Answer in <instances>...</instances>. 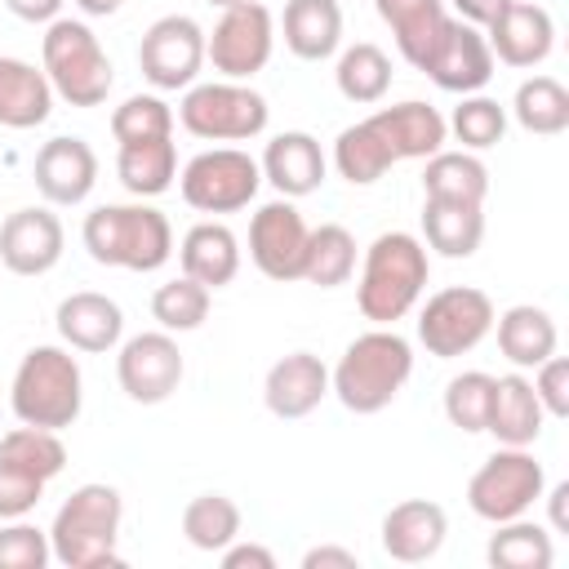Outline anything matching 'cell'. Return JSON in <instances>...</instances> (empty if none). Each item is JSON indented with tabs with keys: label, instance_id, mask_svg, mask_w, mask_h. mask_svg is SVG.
<instances>
[{
	"label": "cell",
	"instance_id": "cell-35",
	"mask_svg": "<svg viewBox=\"0 0 569 569\" xmlns=\"http://www.w3.org/2000/svg\"><path fill=\"white\" fill-rule=\"evenodd\" d=\"M485 556H489L493 569H551L556 547H551V533L542 525L516 516V520L498 525V533L489 538Z\"/></svg>",
	"mask_w": 569,
	"mask_h": 569
},
{
	"label": "cell",
	"instance_id": "cell-50",
	"mask_svg": "<svg viewBox=\"0 0 569 569\" xmlns=\"http://www.w3.org/2000/svg\"><path fill=\"white\" fill-rule=\"evenodd\" d=\"M565 498H569V480H560L556 489H551V529L556 533H569V511H565Z\"/></svg>",
	"mask_w": 569,
	"mask_h": 569
},
{
	"label": "cell",
	"instance_id": "cell-16",
	"mask_svg": "<svg viewBox=\"0 0 569 569\" xmlns=\"http://www.w3.org/2000/svg\"><path fill=\"white\" fill-rule=\"evenodd\" d=\"M422 71L445 89V93H480L493 80V49L480 27L449 18L440 40L431 44Z\"/></svg>",
	"mask_w": 569,
	"mask_h": 569
},
{
	"label": "cell",
	"instance_id": "cell-39",
	"mask_svg": "<svg viewBox=\"0 0 569 569\" xmlns=\"http://www.w3.org/2000/svg\"><path fill=\"white\" fill-rule=\"evenodd\" d=\"M0 458L13 462V467H22V471H31V476H40L44 485L67 467V449H62L58 431L27 427V422L0 436Z\"/></svg>",
	"mask_w": 569,
	"mask_h": 569
},
{
	"label": "cell",
	"instance_id": "cell-22",
	"mask_svg": "<svg viewBox=\"0 0 569 569\" xmlns=\"http://www.w3.org/2000/svg\"><path fill=\"white\" fill-rule=\"evenodd\" d=\"M258 169H262V182H271L284 200H298V196H311L325 182L329 160H325V151H320V142L311 133L289 129V133H276L267 142Z\"/></svg>",
	"mask_w": 569,
	"mask_h": 569
},
{
	"label": "cell",
	"instance_id": "cell-34",
	"mask_svg": "<svg viewBox=\"0 0 569 569\" xmlns=\"http://www.w3.org/2000/svg\"><path fill=\"white\" fill-rule=\"evenodd\" d=\"M356 271V236L338 222H325L307 236V262H302V280L320 284V289H338L347 284Z\"/></svg>",
	"mask_w": 569,
	"mask_h": 569
},
{
	"label": "cell",
	"instance_id": "cell-27",
	"mask_svg": "<svg viewBox=\"0 0 569 569\" xmlns=\"http://www.w3.org/2000/svg\"><path fill=\"white\" fill-rule=\"evenodd\" d=\"M493 325H498V351H502L516 369H533V365H542L547 356H556L560 333H556V320H551L547 307L516 302V307H507L502 316H493Z\"/></svg>",
	"mask_w": 569,
	"mask_h": 569
},
{
	"label": "cell",
	"instance_id": "cell-6",
	"mask_svg": "<svg viewBox=\"0 0 569 569\" xmlns=\"http://www.w3.org/2000/svg\"><path fill=\"white\" fill-rule=\"evenodd\" d=\"M9 405L13 418L27 427H44V431L71 427L84 405V378L76 356L62 347H31L13 373Z\"/></svg>",
	"mask_w": 569,
	"mask_h": 569
},
{
	"label": "cell",
	"instance_id": "cell-3",
	"mask_svg": "<svg viewBox=\"0 0 569 569\" xmlns=\"http://www.w3.org/2000/svg\"><path fill=\"white\" fill-rule=\"evenodd\" d=\"M427 276H431L427 244L409 231H382L365 249V267H360V284H356L360 316L373 325H396L422 298Z\"/></svg>",
	"mask_w": 569,
	"mask_h": 569
},
{
	"label": "cell",
	"instance_id": "cell-45",
	"mask_svg": "<svg viewBox=\"0 0 569 569\" xmlns=\"http://www.w3.org/2000/svg\"><path fill=\"white\" fill-rule=\"evenodd\" d=\"M533 396L542 405V413L551 418H569V360L565 356H547L542 365H533Z\"/></svg>",
	"mask_w": 569,
	"mask_h": 569
},
{
	"label": "cell",
	"instance_id": "cell-51",
	"mask_svg": "<svg viewBox=\"0 0 569 569\" xmlns=\"http://www.w3.org/2000/svg\"><path fill=\"white\" fill-rule=\"evenodd\" d=\"M120 4H124V0H76V9L89 13V18H111Z\"/></svg>",
	"mask_w": 569,
	"mask_h": 569
},
{
	"label": "cell",
	"instance_id": "cell-44",
	"mask_svg": "<svg viewBox=\"0 0 569 569\" xmlns=\"http://www.w3.org/2000/svg\"><path fill=\"white\" fill-rule=\"evenodd\" d=\"M44 498V480L0 458V520H22Z\"/></svg>",
	"mask_w": 569,
	"mask_h": 569
},
{
	"label": "cell",
	"instance_id": "cell-13",
	"mask_svg": "<svg viewBox=\"0 0 569 569\" xmlns=\"http://www.w3.org/2000/svg\"><path fill=\"white\" fill-rule=\"evenodd\" d=\"M138 67L151 89H191L200 67H204V31L187 13H164L142 31L138 44Z\"/></svg>",
	"mask_w": 569,
	"mask_h": 569
},
{
	"label": "cell",
	"instance_id": "cell-7",
	"mask_svg": "<svg viewBox=\"0 0 569 569\" xmlns=\"http://www.w3.org/2000/svg\"><path fill=\"white\" fill-rule=\"evenodd\" d=\"M44 76L58 98L71 107H98L111 93V58L98 44L93 27L80 18H53L44 40H40Z\"/></svg>",
	"mask_w": 569,
	"mask_h": 569
},
{
	"label": "cell",
	"instance_id": "cell-12",
	"mask_svg": "<svg viewBox=\"0 0 569 569\" xmlns=\"http://www.w3.org/2000/svg\"><path fill=\"white\" fill-rule=\"evenodd\" d=\"M271 49H276V22H271V9L258 0L222 9L213 31L204 36V58L213 62V71L222 80L258 76L271 62Z\"/></svg>",
	"mask_w": 569,
	"mask_h": 569
},
{
	"label": "cell",
	"instance_id": "cell-5",
	"mask_svg": "<svg viewBox=\"0 0 569 569\" xmlns=\"http://www.w3.org/2000/svg\"><path fill=\"white\" fill-rule=\"evenodd\" d=\"M120 489L116 485H80L67 493V502L58 507L53 525H49V547L53 560L67 569H102V565H120Z\"/></svg>",
	"mask_w": 569,
	"mask_h": 569
},
{
	"label": "cell",
	"instance_id": "cell-33",
	"mask_svg": "<svg viewBox=\"0 0 569 569\" xmlns=\"http://www.w3.org/2000/svg\"><path fill=\"white\" fill-rule=\"evenodd\" d=\"M511 116L525 133L551 138L569 129V89L556 76H529L520 80L516 98H511Z\"/></svg>",
	"mask_w": 569,
	"mask_h": 569
},
{
	"label": "cell",
	"instance_id": "cell-2",
	"mask_svg": "<svg viewBox=\"0 0 569 569\" xmlns=\"http://www.w3.org/2000/svg\"><path fill=\"white\" fill-rule=\"evenodd\" d=\"M413 373V347L409 338H400L396 329L378 325L360 338L347 342L342 360L329 373V391L342 400V409L351 413H382L400 387Z\"/></svg>",
	"mask_w": 569,
	"mask_h": 569
},
{
	"label": "cell",
	"instance_id": "cell-42",
	"mask_svg": "<svg viewBox=\"0 0 569 569\" xmlns=\"http://www.w3.org/2000/svg\"><path fill=\"white\" fill-rule=\"evenodd\" d=\"M489 400H493V373L467 369V373L449 378V387H445V418H449L458 431L476 436V431H485V422H489Z\"/></svg>",
	"mask_w": 569,
	"mask_h": 569
},
{
	"label": "cell",
	"instance_id": "cell-46",
	"mask_svg": "<svg viewBox=\"0 0 569 569\" xmlns=\"http://www.w3.org/2000/svg\"><path fill=\"white\" fill-rule=\"evenodd\" d=\"M218 556H222V569H276V556L262 542H227Z\"/></svg>",
	"mask_w": 569,
	"mask_h": 569
},
{
	"label": "cell",
	"instance_id": "cell-14",
	"mask_svg": "<svg viewBox=\"0 0 569 569\" xmlns=\"http://www.w3.org/2000/svg\"><path fill=\"white\" fill-rule=\"evenodd\" d=\"M307 236L311 227L302 222V213L293 209V200H271L253 213L249 222V258L267 280H302V262H307Z\"/></svg>",
	"mask_w": 569,
	"mask_h": 569
},
{
	"label": "cell",
	"instance_id": "cell-23",
	"mask_svg": "<svg viewBox=\"0 0 569 569\" xmlns=\"http://www.w3.org/2000/svg\"><path fill=\"white\" fill-rule=\"evenodd\" d=\"M58 333L67 347L76 351H111L124 333V311L116 298L107 293H93V289H80V293H67L58 302Z\"/></svg>",
	"mask_w": 569,
	"mask_h": 569
},
{
	"label": "cell",
	"instance_id": "cell-49",
	"mask_svg": "<svg viewBox=\"0 0 569 569\" xmlns=\"http://www.w3.org/2000/svg\"><path fill=\"white\" fill-rule=\"evenodd\" d=\"M67 0H4V9L22 22H53Z\"/></svg>",
	"mask_w": 569,
	"mask_h": 569
},
{
	"label": "cell",
	"instance_id": "cell-25",
	"mask_svg": "<svg viewBox=\"0 0 569 569\" xmlns=\"http://www.w3.org/2000/svg\"><path fill=\"white\" fill-rule=\"evenodd\" d=\"M342 44L338 0H284V49L302 62H325Z\"/></svg>",
	"mask_w": 569,
	"mask_h": 569
},
{
	"label": "cell",
	"instance_id": "cell-40",
	"mask_svg": "<svg viewBox=\"0 0 569 569\" xmlns=\"http://www.w3.org/2000/svg\"><path fill=\"white\" fill-rule=\"evenodd\" d=\"M111 138L124 142H151V138H173V107L156 93H133L111 111Z\"/></svg>",
	"mask_w": 569,
	"mask_h": 569
},
{
	"label": "cell",
	"instance_id": "cell-30",
	"mask_svg": "<svg viewBox=\"0 0 569 569\" xmlns=\"http://www.w3.org/2000/svg\"><path fill=\"white\" fill-rule=\"evenodd\" d=\"M422 236L440 258H471L485 240V204L422 200Z\"/></svg>",
	"mask_w": 569,
	"mask_h": 569
},
{
	"label": "cell",
	"instance_id": "cell-26",
	"mask_svg": "<svg viewBox=\"0 0 569 569\" xmlns=\"http://www.w3.org/2000/svg\"><path fill=\"white\" fill-rule=\"evenodd\" d=\"M178 262H182V276L200 280L204 289H222L240 271V244H236L231 227H222V222H196L182 236V244H178Z\"/></svg>",
	"mask_w": 569,
	"mask_h": 569
},
{
	"label": "cell",
	"instance_id": "cell-21",
	"mask_svg": "<svg viewBox=\"0 0 569 569\" xmlns=\"http://www.w3.org/2000/svg\"><path fill=\"white\" fill-rule=\"evenodd\" d=\"M329 396V369L311 351L280 356L262 378V400L276 418H307Z\"/></svg>",
	"mask_w": 569,
	"mask_h": 569
},
{
	"label": "cell",
	"instance_id": "cell-1",
	"mask_svg": "<svg viewBox=\"0 0 569 569\" xmlns=\"http://www.w3.org/2000/svg\"><path fill=\"white\" fill-rule=\"evenodd\" d=\"M449 129L445 116L418 98L382 107L356 124H347L333 142V169L338 178H347L351 187H369L378 182L391 164L400 160H427L445 147Z\"/></svg>",
	"mask_w": 569,
	"mask_h": 569
},
{
	"label": "cell",
	"instance_id": "cell-24",
	"mask_svg": "<svg viewBox=\"0 0 569 569\" xmlns=\"http://www.w3.org/2000/svg\"><path fill=\"white\" fill-rule=\"evenodd\" d=\"M542 405L533 396V382L525 373H502L493 378V400H489V422L485 431L498 440V445H516V449H529L538 436H542Z\"/></svg>",
	"mask_w": 569,
	"mask_h": 569
},
{
	"label": "cell",
	"instance_id": "cell-28",
	"mask_svg": "<svg viewBox=\"0 0 569 569\" xmlns=\"http://www.w3.org/2000/svg\"><path fill=\"white\" fill-rule=\"evenodd\" d=\"M53 111V84L22 58H0V124L4 129H36Z\"/></svg>",
	"mask_w": 569,
	"mask_h": 569
},
{
	"label": "cell",
	"instance_id": "cell-20",
	"mask_svg": "<svg viewBox=\"0 0 569 569\" xmlns=\"http://www.w3.org/2000/svg\"><path fill=\"white\" fill-rule=\"evenodd\" d=\"M445 533H449V516H445L440 502H427V498L396 502L382 516V551L391 560H400V565L431 560L445 547Z\"/></svg>",
	"mask_w": 569,
	"mask_h": 569
},
{
	"label": "cell",
	"instance_id": "cell-18",
	"mask_svg": "<svg viewBox=\"0 0 569 569\" xmlns=\"http://www.w3.org/2000/svg\"><path fill=\"white\" fill-rule=\"evenodd\" d=\"M485 40L493 49V62H507V67H538L551 58L556 49V22L542 4H529V0H511L489 27H485Z\"/></svg>",
	"mask_w": 569,
	"mask_h": 569
},
{
	"label": "cell",
	"instance_id": "cell-19",
	"mask_svg": "<svg viewBox=\"0 0 569 569\" xmlns=\"http://www.w3.org/2000/svg\"><path fill=\"white\" fill-rule=\"evenodd\" d=\"M36 191L44 196V204H80L89 200L93 182H98V156L84 138H49L36 151Z\"/></svg>",
	"mask_w": 569,
	"mask_h": 569
},
{
	"label": "cell",
	"instance_id": "cell-9",
	"mask_svg": "<svg viewBox=\"0 0 569 569\" xmlns=\"http://www.w3.org/2000/svg\"><path fill=\"white\" fill-rule=\"evenodd\" d=\"M547 489V471L542 462L529 453V449H516V445H502L498 453H489L476 476L467 480V507L489 520V525H502V520H516L525 516Z\"/></svg>",
	"mask_w": 569,
	"mask_h": 569
},
{
	"label": "cell",
	"instance_id": "cell-8",
	"mask_svg": "<svg viewBox=\"0 0 569 569\" xmlns=\"http://www.w3.org/2000/svg\"><path fill=\"white\" fill-rule=\"evenodd\" d=\"M178 120L191 138H204V142H249L267 129L271 107L244 80H209L187 89Z\"/></svg>",
	"mask_w": 569,
	"mask_h": 569
},
{
	"label": "cell",
	"instance_id": "cell-47",
	"mask_svg": "<svg viewBox=\"0 0 569 569\" xmlns=\"http://www.w3.org/2000/svg\"><path fill=\"white\" fill-rule=\"evenodd\" d=\"M360 560H356V551H347V547H311L307 556H302V569H356Z\"/></svg>",
	"mask_w": 569,
	"mask_h": 569
},
{
	"label": "cell",
	"instance_id": "cell-31",
	"mask_svg": "<svg viewBox=\"0 0 569 569\" xmlns=\"http://www.w3.org/2000/svg\"><path fill=\"white\" fill-rule=\"evenodd\" d=\"M422 196L427 200H453V204H485L489 196V169L471 151H436L422 169Z\"/></svg>",
	"mask_w": 569,
	"mask_h": 569
},
{
	"label": "cell",
	"instance_id": "cell-43",
	"mask_svg": "<svg viewBox=\"0 0 569 569\" xmlns=\"http://www.w3.org/2000/svg\"><path fill=\"white\" fill-rule=\"evenodd\" d=\"M53 560L49 533L27 525V520H9L0 529V569H44Z\"/></svg>",
	"mask_w": 569,
	"mask_h": 569
},
{
	"label": "cell",
	"instance_id": "cell-29",
	"mask_svg": "<svg viewBox=\"0 0 569 569\" xmlns=\"http://www.w3.org/2000/svg\"><path fill=\"white\" fill-rule=\"evenodd\" d=\"M373 9H378V18L391 27L400 58L422 71L431 44L440 40V31H445V22H449L445 0H373Z\"/></svg>",
	"mask_w": 569,
	"mask_h": 569
},
{
	"label": "cell",
	"instance_id": "cell-38",
	"mask_svg": "<svg viewBox=\"0 0 569 569\" xmlns=\"http://www.w3.org/2000/svg\"><path fill=\"white\" fill-rule=\"evenodd\" d=\"M209 302H213V289H204L191 276H178V280H164L151 293V316L160 320L164 333H191V329L204 325Z\"/></svg>",
	"mask_w": 569,
	"mask_h": 569
},
{
	"label": "cell",
	"instance_id": "cell-48",
	"mask_svg": "<svg viewBox=\"0 0 569 569\" xmlns=\"http://www.w3.org/2000/svg\"><path fill=\"white\" fill-rule=\"evenodd\" d=\"M507 4H511V0H453L458 18H462V22H471V27H480V31H485V27H489Z\"/></svg>",
	"mask_w": 569,
	"mask_h": 569
},
{
	"label": "cell",
	"instance_id": "cell-17",
	"mask_svg": "<svg viewBox=\"0 0 569 569\" xmlns=\"http://www.w3.org/2000/svg\"><path fill=\"white\" fill-rule=\"evenodd\" d=\"M67 244V231L58 222V213L49 204H27L13 209L0 227V262L13 276H44L58 267Z\"/></svg>",
	"mask_w": 569,
	"mask_h": 569
},
{
	"label": "cell",
	"instance_id": "cell-4",
	"mask_svg": "<svg viewBox=\"0 0 569 569\" xmlns=\"http://www.w3.org/2000/svg\"><path fill=\"white\" fill-rule=\"evenodd\" d=\"M80 240L98 267L160 271L173 253V227L156 204H98L84 213Z\"/></svg>",
	"mask_w": 569,
	"mask_h": 569
},
{
	"label": "cell",
	"instance_id": "cell-36",
	"mask_svg": "<svg viewBox=\"0 0 569 569\" xmlns=\"http://www.w3.org/2000/svg\"><path fill=\"white\" fill-rule=\"evenodd\" d=\"M333 80H338V93H342L347 102L369 107V102H378V98L391 89V58H387L378 44L360 40V44L342 49V58H338V67H333Z\"/></svg>",
	"mask_w": 569,
	"mask_h": 569
},
{
	"label": "cell",
	"instance_id": "cell-41",
	"mask_svg": "<svg viewBox=\"0 0 569 569\" xmlns=\"http://www.w3.org/2000/svg\"><path fill=\"white\" fill-rule=\"evenodd\" d=\"M445 129H453V138L462 142V151L498 147L502 133H507V107H498L485 93H462V102L453 107V120H445Z\"/></svg>",
	"mask_w": 569,
	"mask_h": 569
},
{
	"label": "cell",
	"instance_id": "cell-32",
	"mask_svg": "<svg viewBox=\"0 0 569 569\" xmlns=\"http://www.w3.org/2000/svg\"><path fill=\"white\" fill-rule=\"evenodd\" d=\"M116 173L124 182L129 196L138 200H151V196H164L178 178V151H173V138H151V142H124L120 156H116Z\"/></svg>",
	"mask_w": 569,
	"mask_h": 569
},
{
	"label": "cell",
	"instance_id": "cell-11",
	"mask_svg": "<svg viewBox=\"0 0 569 569\" xmlns=\"http://www.w3.org/2000/svg\"><path fill=\"white\" fill-rule=\"evenodd\" d=\"M489 329H493V302L485 289H471V284H449L431 293L418 316V342L440 360L467 356L471 347L485 342Z\"/></svg>",
	"mask_w": 569,
	"mask_h": 569
},
{
	"label": "cell",
	"instance_id": "cell-52",
	"mask_svg": "<svg viewBox=\"0 0 569 569\" xmlns=\"http://www.w3.org/2000/svg\"><path fill=\"white\" fill-rule=\"evenodd\" d=\"M209 4H218V9H231V4H244V0H209Z\"/></svg>",
	"mask_w": 569,
	"mask_h": 569
},
{
	"label": "cell",
	"instance_id": "cell-37",
	"mask_svg": "<svg viewBox=\"0 0 569 569\" xmlns=\"http://www.w3.org/2000/svg\"><path fill=\"white\" fill-rule=\"evenodd\" d=\"M182 533L196 551H222L240 538V507L227 493H200L182 507Z\"/></svg>",
	"mask_w": 569,
	"mask_h": 569
},
{
	"label": "cell",
	"instance_id": "cell-15",
	"mask_svg": "<svg viewBox=\"0 0 569 569\" xmlns=\"http://www.w3.org/2000/svg\"><path fill=\"white\" fill-rule=\"evenodd\" d=\"M116 378L133 405H164L182 382V351L164 329L133 333L116 356Z\"/></svg>",
	"mask_w": 569,
	"mask_h": 569
},
{
	"label": "cell",
	"instance_id": "cell-10",
	"mask_svg": "<svg viewBox=\"0 0 569 569\" xmlns=\"http://www.w3.org/2000/svg\"><path fill=\"white\" fill-rule=\"evenodd\" d=\"M258 187H262V169L240 147L200 151L187 160V169L178 178L182 200L200 213H236L258 196Z\"/></svg>",
	"mask_w": 569,
	"mask_h": 569
}]
</instances>
